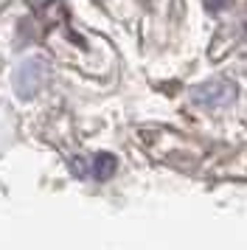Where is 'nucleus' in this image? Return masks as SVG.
<instances>
[{"label": "nucleus", "mask_w": 247, "mask_h": 250, "mask_svg": "<svg viewBox=\"0 0 247 250\" xmlns=\"http://www.w3.org/2000/svg\"><path fill=\"white\" fill-rule=\"evenodd\" d=\"M225 3H227V0H205V6H208L211 12H219V9H222Z\"/></svg>", "instance_id": "nucleus-1"}, {"label": "nucleus", "mask_w": 247, "mask_h": 250, "mask_svg": "<svg viewBox=\"0 0 247 250\" xmlns=\"http://www.w3.org/2000/svg\"><path fill=\"white\" fill-rule=\"evenodd\" d=\"M245 31H247V20H245Z\"/></svg>", "instance_id": "nucleus-2"}]
</instances>
